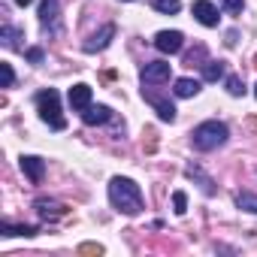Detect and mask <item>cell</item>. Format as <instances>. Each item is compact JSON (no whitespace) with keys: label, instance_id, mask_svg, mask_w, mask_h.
<instances>
[{"label":"cell","instance_id":"obj_1","mask_svg":"<svg viewBox=\"0 0 257 257\" xmlns=\"http://www.w3.org/2000/svg\"><path fill=\"white\" fill-rule=\"evenodd\" d=\"M109 203L124 212V215H140L143 212V191L134 179H124V176H115L109 182Z\"/></svg>","mask_w":257,"mask_h":257},{"label":"cell","instance_id":"obj_2","mask_svg":"<svg viewBox=\"0 0 257 257\" xmlns=\"http://www.w3.org/2000/svg\"><path fill=\"white\" fill-rule=\"evenodd\" d=\"M227 140H230V131H227V124L218 121V118H209V121L197 124L194 134H191V143H194L197 152H215V149H221Z\"/></svg>","mask_w":257,"mask_h":257},{"label":"cell","instance_id":"obj_3","mask_svg":"<svg viewBox=\"0 0 257 257\" xmlns=\"http://www.w3.org/2000/svg\"><path fill=\"white\" fill-rule=\"evenodd\" d=\"M34 103H37V109H40V118L52 127V131H64V127H67V118L61 115V94H58L55 88L40 91V94L34 97Z\"/></svg>","mask_w":257,"mask_h":257},{"label":"cell","instance_id":"obj_4","mask_svg":"<svg viewBox=\"0 0 257 257\" xmlns=\"http://www.w3.org/2000/svg\"><path fill=\"white\" fill-rule=\"evenodd\" d=\"M170 76H173V70H170L167 61H149V64L140 70L143 85H164V82H170Z\"/></svg>","mask_w":257,"mask_h":257},{"label":"cell","instance_id":"obj_5","mask_svg":"<svg viewBox=\"0 0 257 257\" xmlns=\"http://www.w3.org/2000/svg\"><path fill=\"white\" fill-rule=\"evenodd\" d=\"M40 25L46 34H58L61 31V4L58 0H43L40 4Z\"/></svg>","mask_w":257,"mask_h":257},{"label":"cell","instance_id":"obj_6","mask_svg":"<svg viewBox=\"0 0 257 257\" xmlns=\"http://www.w3.org/2000/svg\"><path fill=\"white\" fill-rule=\"evenodd\" d=\"M194 19L203 25V28H218V7L212 4V0H194V7H191Z\"/></svg>","mask_w":257,"mask_h":257},{"label":"cell","instance_id":"obj_7","mask_svg":"<svg viewBox=\"0 0 257 257\" xmlns=\"http://www.w3.org/2000/svg\"><path fill=\"white\" fill-rule=\"evenodd\" d=\"M182 46H185L182 31H161L155 37V49L164 52V55H176V52H182Z\"/></svg>","mask_w":257,"mask_h":257},{"label":"cell","instance_id":"obj_8","mask_svg":"<svg viewBox=\"0 0 257 257\" xmlns=\"http://www.w3.org/2000/svg\"><path fill=\"white\" fill-rule=\"evenodd\" d=\"M143 97L155 106V112H158V118H161V121H167V124H173V121H176V106H173L167 97H158V94H152L149 88H143Z\"/></svg>","mask_w":257,"mask_h":257},{"label":"cell","instance_id":"obj_9","mask_svg":"<svg viewBox=\"0 0 257 257\" xmlns=\"http://www.w3.org/2000/svg\"><path fill=\"white\" fill-rule=\"evenodd\" d=\"M22 173H25L34 185H40L43 176H46V161L37 158V155H22Z\"/></svg>","mask_w":257,"mask_h":257},{"label":"cell","instance_id":"obj_10","mask_svg":"<svg viewBox=\"0 0 257 257\" xmlns=\"http://www.w3.org/2000/svg\"><path fill=\"white\" fill-rule=\"evenodd\" d=\"M112 37H115V25H103V28H100V34H94V37H91V40H88L82 49H85L88 55H94V52H103V49L112 43Z\"/></svg>","mask_w":257,"mask_h":257},{"label":"cell","instance_id":"obj_11","mask_svg":"<svg viewBox=\"0 0 257 257\" xmlns=\"http://www.w3.org/2000/svg\"><path fill=\"white\" fill-rule=\"evenodd\" d=\"M67 100H70V106H73L76 112H85V109L91 106V85H85V82L73 85L70 94H67Z\"/></svg>","mask_w":257,"mask_h":257},{"label":"cell","instance_id":"obj_12","mask_svg":"<svg viewBox=\"0 0 257 257\" xmlns=\"http://www.w3.org/2000/svg\"><path fill=\"white\" fill-rule=\"evenodd\" d=\"M34 209H37V215H40L43 221H55V218L67 215V206H61V203H55V200H46V197H40V200L34 203Z\"/></svg>","mask_w":257,"mask_h":257},{"label":"cell","instance_id":"obj_13","mask_svg":"<svg viewBox=\"0 0 257 257\" xmlns=\"http://www.w3.org/2000/svg\"><path fill=\"white\" fill-rule=\"evenodd\" d=\"M82 121L88 124V127H94V124H106V121H112V109L109 106H88L85 112H82Z\"/></svg>","mask_w":257,"mask_h":257},{"label":"cell","instance_id":"obj_14","mask_svg":"<svg viewBox=\"0 0 257 257\" xmlns=\"http://www.w3.org/2000/svg\"><path fill=\"white\" fill-rule=\"evenodd\" d=\"M173 94H176V97H182V100H188V97H197V94H200V82H197V79H188V76H182V79H176V88H173Z\"/></svg>","mask_w":257,"mask_h":257},{"label":"cell","instance_id":"obj_15","mask_svg":"<svg viewBox=\"0 0 257 257\" xmlns=\"http://www.w3.org/2000/svg\"><path fill=\"white\" fill-rule=\"evenodd\" d=\"M0 40H4L7 49H22L19 40H25V31H19V28H13V25H4V28H0Z\"/></svg>","mask_w":257,"mask_h":257},{"label":"cell","instance_id":"obj_16","mask_svg":"<svg viewBox=\"0 0 257 257\" xmlns=\"http://www.w3.org/2000/svg\"><path fill=\"white\" fill-rule=\"evenodd\" d=\"M185 173H188L191 179H197V182H200V188H203V194H206V197H212V194H215V182H212L209 176H203V170H200V167H188Z\"/></svg>","mask_w":257,"mask_h":257},{"label":"cell","instance_id":"obj_17","mask_svg":"<svg viewBox=\"0 0 257 257\" xmlns=\"http://www.w3.org/2000/svg\"><path fill=\"white\" fill-rule=\"evenodd\" d=\"M0 230H4V236H37V227L34 224H10L7 221Z\"/></svg>","mask_w":257,"mask_h":257},{"label":"cell","instance_id":"obj_18","mask_svg":"<svg viewBox=\"0 0 257 257\" xmlns=\"http://www.w3.org/2000/svg\"><path fill=\"white\" fill-rule=\"evenodd\" d=\"M203 79H206V82L224 79V61H206V64H203Z\"/></svg>","mask_w":257,"mask_h":257},{"label":"cell","instance_id":"obj_19","mask_svg":"<svg viewBox=\"0 0 257 257\" xmlns=\"http://www.w3.org/2000/svg\"><path fill=\"white\" fill-rule=\"evenodd\" d=\"M152 7L158 13H164V16H176L182 10V0H152Z\"/></svg>","mask_w":257,"mask_h":257},{"label":"cell","instance_id":"obj_20","mask_svg":"<svg viewBox=\"0 0 257 257\" xmlns=\"http://www.w3.org/2000/svg\"><path fill=\"white\" fill-rule=\"evenodd\" d=\"M236 206L239 209H245V212H251V215H257V194H236Z\"/></svg>","mask_w":257,"mask_h":257},{"label":"cell","instance_id":"obj_21","mask_svg":"<svg viewBox=\"0 0 257 257\" xmlns=\"http://www.w3.org/2000/svg\"><path fill=\"white\" fill-rule=\"evenodd\" d=\"M224 85H227V94L230 97H242L245 94V82L239 76H224Z\"/></svg>","mask_w":257,"mask_h":257},{"label":"cell","instance_id":"obj_22","mask_svg":"<svg viewBox=\"0 0 257 257\" xmlns=\"http://www.w3.org/2000/svg\"><path fill=\"white\" fill-rule=\"evenodd\" d=\"M173 212H176V215H185V212H188V194H185V191H176V194H173Z\"/></svg>","mask_w":257,"mask_h":257},{"label":"cell","instance_id":"obj_23","mask_svg":"<svg viewBox=\"0 0 257 257\" xmlns=\"http://www.w3.org/2000/svg\"><path fill=\"white\" fill-rule=\"evenodd\" d=\"M221 7H224L227 16H239L242 7H245V0H221Z\"/></svg>","mask_w":257,"mask_h":257},{"label":"cell","instance_id":"obj_24","mask_svg":"<svg viewBox=\"0 0 257 257\" xmlns=\"http://www.w3.org/2000/svg\"><path fill=\"white\" fill-rule=\"evenodd\" d=\"M203 58H206V46H197L194 52H188V55H185V64H188V67H194V64H197V61H203Z\"/></svg>","mask_w":257,"mask_h":257},{"label":"cell","instance_id":"obj_25","mask_svg":"<svg viewBox=\"0 0 257 257\" xmlns=\"http://www.w3.org/2000/svg\"><path fill=\"white\" fill-rule=\"evenodd\" d=\"M0 73H4V88H13V82H16V73H13V64H0Z\"/></svg>","mask_w":257,"mask_h":257},{"label":"cell","instance_id":"obj_26","mask_svg":"<svg viewBox=\"0 0 257 257\" xmlns=\"http://www.w3.org/2000/svg\"><path fill=\"white\" fill-rule=\"evenodd\" d=\"M79 254H103V245L100 242H82L79 245Z\"/></svg>","mask_w":257,"mask_h":257},{"label":"cell","instance_id":"obj_27","mask_svg":"<svg viewBox=\"0 0 257 257\" xmlns=\"http://www.w3.org/2000/svg\"><path fill=\"white\" fill-rule=\"evenodd\" d=\"M43 58H46L43 49H28V61H31V64H43Z\"/></svg>","mask_w":257,"mask_h":257},{"label":"cell","instance_id":"obj_28","mask_svg":"<svg viewBox=\"0 0 257 257\" xmlns=\"http://www.w3.org/2000/svg\"><path fill=\"white\" fill-rule=\"evenodd\" d=\"M16 4H19V7H31V0H16Z\"/></svg>","mask_w":257,"mask_h":257},{"label":"cell","instance_id":"obj_29","mask_svg":"<svg viewBox=\"0 0 257 257\" xmlns=\"http://www.w3.org/2000/svg\"><path fill=\"white\" fill-rule=\"evenodd\" d=\"M254 97H257V85H254Z\"/></svg>","mask_w":257,"mask_h":257},{"label":"cell","instance_id":"obj_30","mask_svg":"<svg viewBox=\"0 0 257 257\" xmlns=\"http://www.w3.org/2000/svg\"><path fill=\"white\" fill-rule=\"evenodd\" d=\"M254 67H257V58H254Z\"/></svg>","mask_w":257,"mask_h":257},{"label":"cell","instance_id":"obj_31","mask_svg":"<svg viewBox=\"0 0 257 257\" xmlns=\"http://www.w3.org/2000/svg\"><path fill=\"white\" fill-rule=\"evenodd\" d=\"M124 4H131V0H124Z\"/></svg>","mask_w":257,"mask_h":257}]
</instances>
